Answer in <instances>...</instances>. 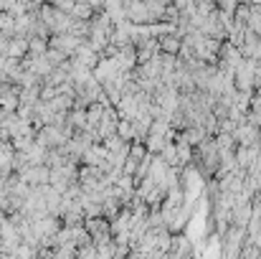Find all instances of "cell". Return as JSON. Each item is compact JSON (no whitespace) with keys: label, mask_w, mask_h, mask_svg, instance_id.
I'll list each match as a JSON object with an SVG mask.
<instances>
[{"label":"cell","mask_w":261,"mask_h":259,"mask_svg":"<svg viewBox=\"0 0 261 259\" xmlns=\"http://www.w3.org/2000/svg\"><path fill=\"white\" fill-rule=\"evenodd\" d=\"M20 180H25L28 185H41V183H48V168L43 163L38 166H25L23 171H18Z\"/></svg>","instance_id":"obj_5"},{"label":"cell","mask_w":261,"mask_h":259,"mask_svg":"<svg viewBox=\"0 0 261 259\" xmlns=\"http://www.w3.org/2000/svg\"><path fill=\"white\" fill-rule=\"evenodd\" d=\"M79 43H82V38L71 36L69 31H66V33H51V38H48V46H51V49L64 51L66 56H71V54L76 51V46H79Z\"/></svg>","instance_id":"obj_3"},{"label":"cell","mask_w":261,"mask_h":259,"mask_svg":"<svg viewBox=\"0 0 261 259\" xmlns=\"http://www.w3.org/2000/svg\"><path fill=\"white\" fill-rule=\"evenodd\" d=\"M28 54V38H8V46H5V56H15V59H23Z\"/></svg>","instance_id":"obj_8"},{"label":"cell","mask_w":261,"mask_h":259,"mask_svg":"<svg viewBox=\"0 0 261 259\" xmlns=\"http://www.w3.org/2000/svg\"><path fill=\"white\" fill-rule=\"evenodd\" d=\"M5 219H8V214H5V211L0 208V226H3V221H5Z\"/></svg>","instance_id":"obj_21"},{"label":"cell","mask_w":261,"mask_h":259,"mask_svg":"<svg viewBox=\"0 0 261 259\" xmlns=\"http://www.w3.org/2000/svg\"><path fill=\"white\" fill-rule=\"evenodd\" d=\"M43 56H46V59L51 61V66H59V64H64V61L69 59V56H66L64 51H59V49H51V46H48V51H46Z\"/></svg>","instance_id":"obj_17"},{"label":"cell","mask_w":261,"mask_h":259,"mask_svg":"<svg viewBox=\"0 0 261 259\" xmlns=\"http://www.w3.org/2000/svg\"><path fill=\"white\" fill-rule=\"evenodd\" d=\"M175 148H177V166H180V168L188 166V163H193V145H188L180 135H177V140H175Z\"/></svg>","instance_id":"obj_10"},{"label":"cell","mask_w":261,"mask_h":259,"mask_svg":"<svg viewBox=\"0 0 261 259\" xmlns=\"http://www.w3.org/2000/svg\"><path fill=\"white\" fill-rule=\"evenodd\" d=\"M180 43H182V36H177V33H165V36H158V46H160V51H163V54H175V56H177Z\"/></svg>","instance_id":"obj_7"},{"label":"cell","mask_w":261,"mask_h":259,"mask_svg":"<svg viewBox=\"0 0 261 259\" xmlns=\"http://www.w3.org/2000/svg\"><path fill=\"white\" fill-rule=\"evenodd\" d=\"M101 117H104V107L99 104V102H91L87 107V127L89 130H96V125L101 122ZM84 127V130H87Z\"/></svg>","instance_id":"obj_11"},{"label":"cell","mask_w":261,"mask_h":259,"mask_svg":"<svg viewBox=\"0 0 261 259\" xmlns=\"http://www.w3.org/2000/svg\"><path fill=\"white\" fill-rule=\"evenodd\" d=\"M241 0H216V5L221 8V10H228V13H233V8L239 5Z\"/></svg>","instance_id":"obj_19"},{"label":"cell","mask_w":261,"mask_h":259,"mask_svg":"<svg viewBox=\"0 0 261 259\" xmlns=\"http://www.w3.org/2000/svg\"><path fill=\"white\" fill-rule=\"evenodd\" d=\"M241 3H246V5H261V0H241Z\"/></svg>","instance_id":"obj_20"},{"label":"cell","mask_w":261,"mask_h":259,"mask_svg":"<svg viewBox=\"0 0 261 259\" xmlns=\"http://www.w3.org/2000/svg\"><path fill=\"white\" fill-rule=\"evenodd\" d=\"M117 135H119L122 140L132 143V140H135V125H132V120L119 117V120H117Z\"/></svg>","instance_id":"obj_15"},{"label":"cell","mask_w":261,"mask_h":259,"mask_svg":"<svg viewBox=\"0 0 261 259\" xmlns=\"http://www.w3.org/2000/svg\"><path fill=\"white\" fill-rule=\"evenodd\" d=\"M244 242H246V229L236 226V224H228V229L221 234V257H239Z\"/></svg>","instance_id":"obj_2"},{"label":"cell","mask_w":261,"mask_h":259,"mask_svg":"<svg viewBox=\"0 0 261 259\" xmlns=\"http://www.w3.org/2000/svg\"><path fill=\"white\" fill-rule=\"evenodd\" d=\"M69 33H71V36H76V38H82V41H87L89 33H91V20H84V18H71V23H69Z\"/></svg>","instance_id":"obj_9"},{"label":"cell","mask_w":261,"mask_h":259,"mask_svg":"<svg viewBox=\"0 0 261 259\" xmlns=\"http://www.w3.org/2000/svg\"><path fill=\"white\" fill-rule=\"evenodd\" d=\"M46 51H48V38H41V36L28 38V56H43Z\"/></svg>","instance_id":"obj_12"},{"label":"cell","mask_w":261,"mask_h":259,"mask_svg":"<svg viewBox=\"0 0 261 259\" xmlns=\"http://www.w3.org/2000/svg\"><path fill=\"white\" fill-rule=\"evenodd\" d=\"M0 31H3L8 38L15 36V15H13L10 10H0Z\"/></svg>","instance_id":"obj_14"},{"label":"cell","mask_w":261,"mask_h":259,"mask_svg":"<svg viewBox=\"0 0 261 259\" xmlns=\"http://www.w3.org/2000/svg\"><path fill=\"white\" fill-rule=\"evenodd\" d=\"M38 18L51 28V33H66L69 31V23H71V15L51 3H41L38 8Z\"/></svg>","instance_id":"obj_1"},{"label":"cell","mask_w":261,"mask_h":259,"mask_svg":"<svg viewBox=\"0 0 261 259\" xmlns=\"http://www.w3.org/2000/svg\"><path fill=\"white\" fill-rule=\"evenodd\" d=\"M94 13H96V10H94L89 3H82V0H74V5H71V10H69L71 18H84V20H91Z\"/></svg>","instance_id":"obj_13"},{"label":"cell","mask_w":261,"mask_h":259,"mask_svg":"<svg viewBox=\"0 0 261 259\" xmlns=\"http://www.w3.org/2000/svg\"><path fill=\"white\" fill-rule=\"evenodd\" d=\"M259 135H261V130L256 125H251V122H241L233 130L236 145H254V143H259Z\"/></svg>","instance_id":"obj_4"},{"label":"cell","mask_w":261,"mask_h":259,"mask_svg":"<svg viewBox=\"0 0 261 259\" xmlns=\"http://www.w3.org/2000/svg\"><path fill=\"white\" fill-rule=\"evenodd\" d=\"M256 155H259V143H254V145H236V166L239 168L249 171L254 166Z\"/></svg>","instance_id":"obj_6"},{"label":"cell","mask_w":261,"mask_h":259,"mask_svg":"<svg viewBox=\"0 0 261 259\" xmlns=\"http://www.w3.org/2000/svg\"><path fill=\"white\" fill-rule=\"evenodd\" d=\"M158 155L165 160V166H177V148H175V140L165 143V145H163V150H160ZM177 168H180V166H177Z\"/></svg>","instance_id":"obj_16"},{"label":"cell","mask_w":261,"mask_h":259,"mask_svg":"<svg viewBox=\"0 0 261 259\" xmlns=\"http://www.w3.org/2000/svg\"><path fill=\"white\" fill-rule=\"evenodd\" d=\"M76 257H87V259H96V244L87 242L82 247H76Z\"/></svg>","instance_id":"obj_18"}]
</instances>
